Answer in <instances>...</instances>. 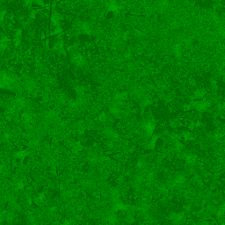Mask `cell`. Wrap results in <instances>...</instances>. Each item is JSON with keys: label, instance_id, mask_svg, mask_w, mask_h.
Listing matches in <instances>:
<instances>
[{"label": "cell", "instance_id": "1", "mask_svg": "<svg viewBox=\"0 0 225 225\" xmlns=\"http://www.w3.org/2000/svg\"><path fill=\"white\" fill-rule=\"evenodd\" d=\"M62 225H71V223L68 222V221H65V222H63V224Z\"/></svg>", "mask_w": 225, "mask_h": 225}, {"label": "cell", "instance_id": "2", "mask_svg": "<svg viewBox=\"0 0 225 225\" xmlns=\"http://www.w3.org/2000/svg\"><path fill=\"white\" fill-rule=\"evenodd\" d=\"M2 220H3V216H2V215L0 214V222H2Z\"/></svg>", "mask_w": 225, "mask_h": 225}]
</instances>
